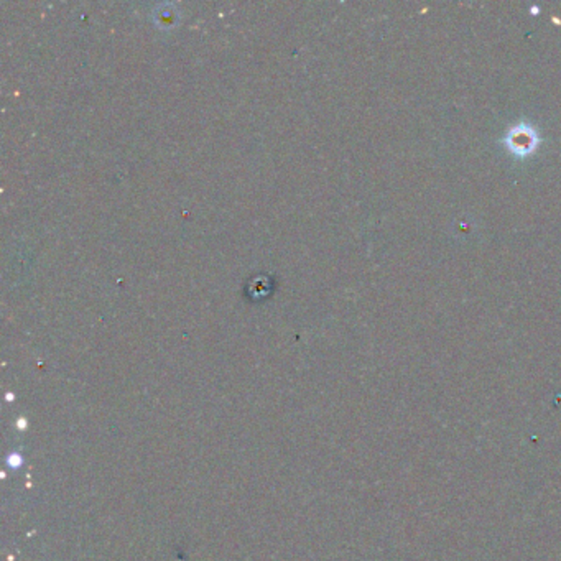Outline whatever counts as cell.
I'll return each instance as SVG.
<instances>
[{"mask_svg":"<svg viewBox=\"0 0 561 561\" xmlns=\"http://www.w3.org/2000/svg\"><path fill=\"white\" fill-rule=\"evenodd\" d=\"M538 138L535 132L528 127H517L507 137V145L517 155H527L535 148Z\"/></svg>","mask_w":561,"mask_h":561,"instance_id":"1","label":"cell"}]
</instances>
